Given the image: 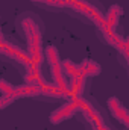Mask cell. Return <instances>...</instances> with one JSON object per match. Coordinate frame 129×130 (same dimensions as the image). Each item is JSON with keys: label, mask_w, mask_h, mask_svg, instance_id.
<instances>
[{"label": "cell", "mask_w": 129, "mask_h": 130, "mask_svg": "<svg viewBox=\"0 0 129 130\" xmlns=\"http://www.w3.org/2000/svg\"><path fill=\"white\" fill-rule=\"evenodd\" d=\"M17 29L26 36L28 55L35 65H43L44 48H43V24L35 14H23L17 20Z\"/></svg>", "instance_id": "6da1fadb"}, {"label": "cell", "mask_w": 129, "mask_h": 130, "mask_svg": "<svg viewBox=\"0 0 129 130\" xmlns=\"http://www.w3.org/2000/svg\"><path fill=\"white\" fill-rule=\"evenodd\" d=\"M0 109H5L11 103H14L18 98H28V97H40L41 92L36 86L32 85H23V86H14L8 83L6 80L0 79Z\"/></svg>", "instance_id": "7a4b0ae2"}, {"label": "cell", "mask_w": 129, "mask_h": 130, "mask_svg": "<svg viewBox=\"0 0 129 130\" xmlns=\"http://www.w3.org/2000/svg\"><path fill=\"white\" fill-rule=\"evenodd\" d=\"M44 56H46V61H47L49 68H50V74H52V79H53V85H56L65 94V97L68 100L70 98V95H68V83H67V79L64 77V73H62V65H61L59 53H58L56 47L49 45L46 48V52H44Z\"/></svg>", "instance_id": "3957f363"}, {"label": "cell", "mask_w": 129, "mask_h": 130, "mask_svg": "<svg viewBox=\"0 0 129 130\" xmlns=\"http://www.w3.org/2000/svg\"><path fill=\"white\" fill-rule=\"evenodd\" d=\"M79 100H81V97L68 98L64 104H61L58 109H55V110L50 113V117H49L50 123H52V124H61V123H64L65 120L71 118L74 113H78Z\"/></svg>", "instance_id": "277c9868"}, {"label": "cell", "mask_w": 129, "mask_h": 130, "mask_svg": "<svg viewBox=\"0 0 129 130\" xmlns=\"http://www.w3.org/2000/svg\"><path fill=\"white\" fill-rule=\"evenodd\" d=\"M103 38V42L109 44L111 47L117 48L123 56H128V39L126 38H122L115 30H103V32H99Z\"/></svg>", "instance_id": "5b68a950"}, {"label": "cell", "mask_w": 129, "mask_h": 130, "mask_svg": "<svg viewBox=\"0 0 129 130\" xmlns=\"http://www.w3.org/2000/svg\"><path fill=\"white\" fill-rule=\"evenodd\" d=\"M108 109L112 113V117L123 126V127H129V112L128 109L120 103V100L117 97H111L108 100Z\"/></svg>", "instance_id": "8992f818"}, {"label": "cell", "mask_w": 129, "mask_h": 130, "mask_svg": "<svg viewBox=\"0 0 129 130\" xmlns=\"http://www.w3.org/2000/svg\"><path fill=\"white\" fill-rule=\"evenodd\" d=\"M122 14H123L122 8H120L119 5H112V6L108 9V12L103 15V26H102L100 29H97V30H99V32H103V30H115Z\"/></svg>", "instance_id": "52a82bcc"}, {"label": "cell", "mask_w": 129, "mask_h": 130, "mask_svg": "<svg viewBox=\"0 0 129 130\" xmlns=\"http://www.w3.org/2000/svg\"><path fill=\"white\" fill-rule=\"evenodd\" d=\"M81 70L84 71V74L87 77H94L100 74V65L97 64L96 61H91V59H85L82 64H79Z\"/></svg>", "instance_id": "ba28073f"}, {"label": "cell", "mask_w": 129, "mask_h": 130, "mask_svg": "<svg viewBox=\"0 0 129 130\" xmlns=\"http://www.w3.org/2000/svg\"><path fill=\"white\" fill-rule=\"evenodd\" d=\"M32 2L41 3L43 6L46 5V6H53V8H68L65 0H32Z\"/></svg>", "instance_id": "9c48e42d"}, {"label": "cell", "mask_w": 129, "mask_h": 130, "mask_svg": "<svg viewBox=\"0 0 129 130\" xmlns=\"http://www.w3.org/2000/svg\"><path fill=\"white\" fill-rule=\"evenodd\" d=\"M5 41V36H3V33H2V30H0V42H3Z\"/></svg>", "instance_id": "30bf717a"}]
</instances>
